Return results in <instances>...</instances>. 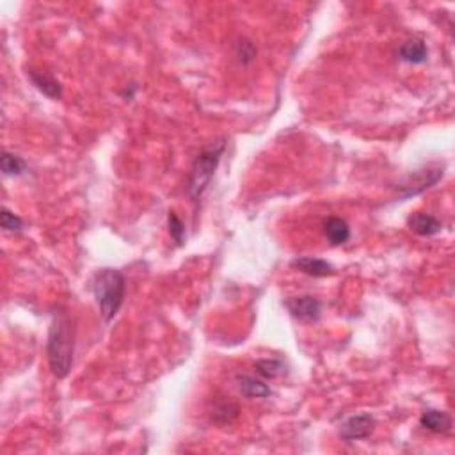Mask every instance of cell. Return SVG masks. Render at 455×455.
I'll list each match as a JSON object with an SVG mask.
<instances>
[{
    "instance_id": "10",
    "label": "cell",
    "mask_w": 455,
    "mask_h": 455,
    "mask_svg": "<svg viewBox=\"0 0 455 455\" xmlns=\"http://www.w3.org/2000/svg\"><path fill=\"white\" fill-rule=\"evenodd\" d=\"M420 425L432 434H445L452 429V418L439 409H427L422 413Z\"/></svg>"
},
{
    "instance_id": "11",
    "label": "cell",
    "mask_w": 455,
    "mask_h": 455,
    "mask_svg": "<svg viewBox=\"0 0 455 455\" xmlns=\"http://www.w3.org/2000/svg\"><path fill=\"white\" fill-rule=\"evenodd\" d=\"M407 226L413 229L417 235L420 236H432L436 233L441 231V221L436 219L431 214H424V212H417L413 216H409L407 219Z\"/></svg>"
},
{
    "instance_id": "12",
    "label": "cell",
    "mask_w": 455,
    "mask_h": 455,
    "mask_svg": "<svg viewBox=\"0 0 455 455\" xmlns=\"http://www.w3.org/2000/svg\"><path fill=\"white\" fill-rule=\"evenodd\" d=\"M399 57L407 64H424L429 59V48L424 39H409L399 48Z\"/></svg>"
},
{
    "instance_id": "8",
    "label": "cell",
    "mask_w": 455,
    "mask_h": 455,
    "mask_svg": "<svg viewBox=\"0 0 455 455\" xmlns=\"http://www.w3.org/2000/svg\"><path fill=\"white\" fill-rule=\"evenodd\" d=\"M292 267L300 271L303 274L313 276V278H325V276H331L335 272L329 261L322 260V258L315 256H299L292 261Z\"/></svg>"
},
{
    "instance_id": "17",
    "label": "cell",
    "mask_w": 455,
    "mask_h": 455,
    "mask_svg": "<svg viewBox=\"0 0 455 455\" xmlns=\"http://www.w3.org/2000/svg\"><path fill=\"white\" fill-rule=\"evenodd\" d=\"M167 226H169V235L174 240V244L182 246L185 242V226L180 217L177 216V212H173V210L167 216Z\"/></svg>"
},
{
    "instance_id": "4",
    "label": "cell",
    "mask_w": 455,
    "mask_h": 455,
    "mask_svg": "<svg viewBox=\"0 0 455 455\" xmlns=\"http://www.w3.org/2000/svg\"><path fill=\"white\" fill-rule=\"evenodd\" d=\"M443 174H445V167L439 166V164H431V166L424 167V169L413 171L399 184V189H397L399 198L407 199L411 196L422 194L427 189H431L432 185L438 184L443 178Z\"/></svg>"
},
{
    "instance_id": "2",
    "label": "cell",
    "mask_w": 455,
    "mask_h": 455,
    "mask_svg": "<svg viewBox=\"0 0 455 455\" xmlns=\"http://www.w3.org/2000/svg\"><path fill=\"white\" fill-rule=\"evenodd\" d=\"M127 281L116 268H102L93 278V293L98 304L100 315L105 322H110L117 315L125 303Z\"/></svg>"
},
{
    "instance_id": "3",
    "label": "cell",
    "mask_w": 455,
    "mask_h": 455,
    "mask_svg": "<svg viewBox=\"0 0 455 455\" xmlns=\"http://www.w3.org/2000/svg\"><path fill=\"white\" fill-rule=\"evenodd\" d=\"M224 150H226V139H221V141L214 142L210 148H206L205 152H202L196 157L194 164L191 167V177H189L187 187V192L192 202H198L203 196V192L209 189L210 182H212L214 174H216L217 167H219Z\"/></svg>"
},
{
    "instance_id": "16",
    "label": "cell",
    "mask_w": 455,
    "mask_h": 455,
    "mask_svg": "<svg viewBox=\"0 0 455 455\" xmlns=\"http://www.w3.org/2000/svg\"><path fill=\"white\" fill-rule=\"evenodd\" d=\"M0 169L6 177H20L27 171V162L14 153L4 152L0 157Z\"/></svg>"
},
{
    "instance_id": "5",
    "label": "cell",
    "mask_w": 455,
    "mask_h": 455,
    "mask_svg": "<svg viewBox=\"0 0 455 455\" xmlns=\"http://www.w3.org/2000/svg\"><path fill=\"white\" fill-rule=\"evenodd\" d=\"M285 306L293 318L304 324H313L322 315V303L313 296L290 297L285 300Z\"/></svg>"
},
{
    "instance_id": "15",
    "label": "cell",
    "mask_w": 455,
    "mask_h": 455,
    "mask_svg": "<svg viewBox=\"0 0 455 455\" xmlns=\"http://www.w3.org/2000/svg\"><path fill=\"white\" fill-rule=\"evenodd\" d=\"M240 407L239 404L229 399L217 400L212 409V422L217 425H228L239 418Z\"/></svg>"
},
{
    "instance_id": "7",
    "label": "cell",
    "mask_w": 455,
    "mask_h": 455,
    "mask_svg": "<svg viewBox=\"0 0 455 455\" xmlns=\"http://www.w3.org/2000/svg\"><path fill=\"white\" fill-rule=\"evenodd\" d=\"M27 77L28 80L32 82V85H34L39 93H43L46 98L59 100L61 96H63V85H61V82L57 80L50 71H41V70H34V68H28Z\"/></svg>"
},
{
    "instance_id": "6",
    "label": "cell",
    "mask_w": 455,
    "mask_h": 455,
    "mask_svg": "<svg viewBox=\"0 0 455 455\" xmlns=\"http://www.w3.org/2000/svg\"><path fill=\"white\" fill-rule=\"evenodd\" d=\"M374 429L375 420L372 414H354L340 425V436L343 441H357V439H367Z\"/></svg>"
},
{
    "instance_id": "19",
    "label": "cell",
    "mask_w": 455,
    "mask_h": 455,
    "mask_svg": "<svg viewBox=\"0 0 455 455\" xmlns=\"http://www.w3.org/2000/svg\"><path fill=\"white\" fill-rule=\"evenodd\" d=\"M236 57H239V61L242 64H249L251 61H254V57H256V48H254L253 43L247 41V39H242V41L239 43V46H236Z\"/></svg>"
},
{
    "instance_id": "1",
    "label": "cell",
    "mask_w": 455,
    "mask_h": 455,
    "mask_svg": "<svg viewBox=\"0 0 455 455\" xmlns=\"http://www.w3.org/2000/svg\"><path fill=\"white\" fill-rule=\"evenodd\" d=\"M75 352V329L71 325L70 315L64 311L53 313L52 324L48 329L46 342V356L52 374L57 379H66L73 365Z\"/></svg>"
},
{
    "instance_id": "13",
    "label": "cell",
    "mask_w": 455,
    "mask_h": 455,
    "mask_svg": "<svg viewBox=\"0 0 455 455\" xmlns=\"http://www.w3.org/2000/svg\"><path fill=\"white\" fill-rule=\"evenodd\" d=\"M324 233L333 246H342L350 239V226L342 217H329L324 223Z\"/></svg>"
},
{
    "instance_id": "9",
    "label": "cell",
    "mask_w": 455,
    "mask_h": 455,
    "mask_svg": "<svg viewBox=\"0 0 455 455\" xmlns=\"http://www.w3.org/2000/svg\"><path fill=\"white\" fill-rule=\"evenodd\" d=\"M236 389L246 399H267L272 395L271 386L253 375H236Z\"/></svg>"
},
{
    "instance_id": "14",
    "label": "cell",
    "mask_w": 455,
    "mask_h": 455,
    "mask_svg": "<svg viewBox=\"0 0 455 455\" xmlns=\"http://www.w3.org/2000/svg\"><path fill=\"white\" fill-rule=\"evenodd\" d=\"M254 370L263 379H279L288 374V365L279 357H263L254 363Z\"/></svg>"
},
{
    "instance_id": "18",
    "label": "cell",
    "mask_w": 455,
    "mask_h": 455,
    "mask_svg": "<svg viewBox=\"0 0 455 455\" xmlns=\"http://www.w3.org/2000/svg\"><path fill=\"white\" fill-rule=\"evenodd\" d=\"M0 224L6 231H21L23 228V221L21 217H18L16 214L11 212L9 209H2V214H0Z\"/></svg>"
}]
</instances>
